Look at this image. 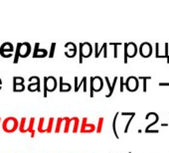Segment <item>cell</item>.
Listing matches in <instances>:
<instances>
[{"mask_svg":"<svg viewBox=\"0 0 169 153\" xmlns=\"http://www.w3.org/2000/svg\"><path fill=\"white\" fill-rule=\"evenodd\" d=\"M28 90H30V92H41V89H40V80L39 78L37 76L36 78V83L35 84H31L28 86Z\"/></svg>","mask_w":169,"mask_h":153,"instance_id":"7c38bea8","label":"cell"},{"mask_svg":"<svg viewBox=\"0 0 169 153\" xmlns=\"http://www.w3.org/2000/svg\"><path fill=\"white\" fill-rule=\"evenodd\" d=\"M125 153H131V152H125Z\"/></svg>","mask_w":169,"mask_h":153,"instance_id":"e575fe53","label":"cell"},{"mask_svg":"<svg viewBox=\"0 0 169 153\" xmlns=\"http://www.w3.org/2000/svg\"><path fill=\"white\" fill-rule=\"evenodd\" d=\"M62 121H64V118L60 117L57 119V125H56V129H55V132L56 133H59L60 130H61V124H62Z\"/></svg>","mask_w":169,"mask_h":153,"instance_id":"44dd1931","label":"cell"},{"mask_svg":"<svg viewBox=\"0 0 169 153\" xmlns=\"http://www.w3.org/2000/svg\"><path fill=\"white\" fill-rule=\"evenodd\" d=\"M91 45L88 42L80 44V64L83 63V58H89L91 55Z\"/></svg>","mask_w":169,"mask_h":153,"instance_id":"5b68a950","label":"cell"},{"mask_svg":"<svg viewBox=\"0 0 169 153\" xmlns=\"http://www.w3.org/2000/svg\"><path fill=\"white\" fill-rule=\"evenodd\" d=\"M96 130V125L94 123H87L86 128L84 130V133H91Z\"/></svg>","mask_w":169,"mask_h":153,"instance_id":"2e32d148","label":"cell"},{"mask_svg":"<svg viewBox=\"0 0 169 153\" xmlns=\"http://www.w3.org/2000/svg\"><path fill=\"white\" fill-rule=\"evenodd\" d=\"M104 87V82L101 76H93L91 78V92H90V97H94V93H99L102 90Z\"/></svg>","mask_w":169,"mask_h":153,"instance_id":"7a4b0ae2","label":"cell"},{"mask_svg":"<svg viewBox=\"0 0 169 153\" xmlns=\"http://www.w3.org/2000/svg\"><path fill=\"white\" fill-rule=\"evenodd\" d=\"M0 122H1V118H0Z\"/></svg>","mask_w":169,"mask_h":153,"instance_id":"d590c367","label":"cell"},{"mask_svg":"<svg viewBox=\"0 0 169 153\" xmlns=\"http://www.w3.org/2000/svg\"><path fill=\"white\" fill-rule=\"evenodd\" d=\"M39 44H36V47H35V52H34V55L33 57L34 58H44V57L47 56V51L42 49V50H39Z\"/></svg>","mask_w":169,"mask_h":153,"instance_id":"30bf717a","label":"cell"},{"mask_svg":"<svg viewBox=\"0 0 169 153\" xmlns=\"http://www.w3.org/2000/svg\"><path fill=\"white\" fill-rule=\"evenodd\" d=\"M65 121H66V125H65L64 132H65V133H67V132H69V127H70L71 118H69V117H65Z\"/></svg>","mask_w":169,"mask_h":153,"instance_id":"cb8c5ba5","label":"cell"},{"mask_svg":"<svg viewBox=\"0 0 169 153\" xmlns=\"http://www.w3.org/2000/svg\"><path fill=\"white\" fill-rule=\"evenodd\" d=\"M19 128V122L15 117H7L2 122V129L6 133H13Z\"/></svg>","mask_w":169,"mask_h":153,"instance_id":"6da1fadb","label":"cell"},{"mask_svg":"<svg viewBox=\"0 0 169 153\" xmlns=\"http://www.w3.org/2000/svg\"><path fill=\"white\" fill-rule=\"evenodd\" d=\"M137 53L136 45L130 42V43L124 44V64H127V58H134Z\"/></svg>","mask_w":169,"mask_h":153,"instance_id":"277c9868","label":"cell"},{"mask_svg":"<svg viewBox=\"0 0 169 153\" xmlns=\"http://www.w3.org/2000/svg\"><path fill=\"white\" fill-rule=\"evenodd\" d=\"M160 87H169V83H159Z\"/></svg>","mask_w":169,"mask_h":153,"instance_id":"d6a6232c","label":"cell"},{"mask_svg":"<svg viewBox=\"0 0 169 153\" xmlns=\"http://www.w3.org/2000/svg\"><path fill=\"white\" fill-rule=\"evenodd\" d=\"M81 86H84V92L87 93L88 92V87H87V76H84V78L82 79L81 83L78 84V86H77V87H75V92H79L80 87H81Z\"/></svg>","mask_w":169,"mask_h":153,"instance_id":"4fadbf2b","label":"cell"},{"mask_svg":"<svg viewBox=\"0 0 169 153\" xmlns=\"http://www.w3.org/2000/svg\"><path fill=\"white\" fill-rule=\"evenodd\" d=\"M124 86L128 92H130V93L135 92V90H138V87H139L138 78H135V76H129V78L127 80V82H125Z\"/></svg>","mask_w":169,"mask_h":153,"instance_id":"8992f818","label":"cell"},{"mask_svg":"<svg viewBox=\"0 0 169 153\" xmlns=\"http://www.w3.org/2000/svg\"><path fill=\"white\" fill-rule=\"evenodd\" d=\"M105 81L107 82V84H108V90H110V93H108V95H105V98H110L111 95H113L114 90L113 89V87H111V85L110 83V80H108V76H105Z\"/></svg>","mask_w":169,"mask_h":153,"instance_id":"e0dca14e","label":"cell"},{"mask_svg":"<svg viewBox=\"0 0 169 153\" xmlns=\"http://www.w3.org/2000/svg\"><path fill=\"white\" fill-rule=\"evenodd\" d=\"M57 87V81L54 76H46L44 78V98H47L48 92L52 93Z\"/></svg>","mask_w":169,"mask_h":153,"instance_id":"3957f363","label":"cell"},{"mask_svg":"<svg viewBox=\"0 0 169 153\" xmlns=\"http://www.w3.org/2000/svg\"><path fill=\"white\" fill-rule=\"evenodd\" d=\"M53 123H54V118H53V117H50V118H49V122H48V127H49V133L52 132Z\"/></svg>","mask_w":169,"mask_h":153,"instance_id":"83f0119b","label":"cell"},{"mask_svg":"<svg viewBox=\"0 0 169 153\" xmlns=\"http://www.w3.org/2000/svg\"><path fill=\"white\" fill-rule=\"evenodd\" d=\"M70 46H71V51L70 52H67L65 54L66 56L68 57V58H72V57H75V55L77 54V47H76V45L74 44V43H71L70 42Z\"/></svg>","mask_w":169,"mask_h":153,"instance_id":"5bb4252c","label":"cell"},{"mask_svg":"<svg viewBox=\"0 0 169 153\" xmlns=\"http://www.w3.org/2000/svg\"><path fill=\"white\" fill-rule=\"evenodd\" d=\"M1 84H2V82H1V80H0V86H1Z\"/></svg>","mask_w":169,"mask_h":153,"instance_id":"836d02e7","label":"cell"},{"mask_svg":"<svg viewBox=\"0 0 169 153\" xmlns=\"http://www.w3.org/2000/svg\"><path fill=\"white\" fill-rule=\"evenodd\" d=\"M139 79H140V80H143V92H146V81L147 80H150V79H151V76H139V78H138V80H139Z\"/></svg>","mask_w":169,"mask_h":153,"instance_id":"ffe728a7","label":"cell"},{"mask_svg":"<svg viewBox=\"0 0 169 153\" xmlns=\"http://www.w3.org/2000/svg\"><path fill=\"white\" fill-rule=\"evenodd\" d=\"M124 78H122V76H120V92H124Z\"/></svg>","mask_w":169,"mask_h":153,"instance_id":"4dcf8cb0","label":"cell"},{"mask_svg":"<svg viewBox=\"0 0 169 153\" xmlns=\"http://www.w3.org/2000/svg\"><path fill=\"white\" fill-rule=\"evenodd\" d=\"M145 133H159V130H147V131H145Z\"/></svg>","mask_w":169,"mask_h":153,"instance_id":"1f68e13d","label":"cell"},{"mask_svg":"<svg viewBox=\"0 0 169 153\" xmlns=\"http://www.w3.org/2000/svg\"><path fill=\"white\" fill-rule=\"evenodd\" d=\"M139 53L143 58H148V57H150V55L152 54V47H151V45L149 43H147V42L142 43L140 45Z\"/></svg>","mask_w":169,"mask_h":153,"instance_id":"52a82bcc","label":"cell"},{"mask_svg":"<svg viewBox=\"0 0 169 153\" xmlns=\"http://www.w3.org/2000/svg\"><path fill=\"white\" fill-rule=\"evenodd\" d=\"M165 58L167 59V63L169 64V56H168V44H165Z\"/></svg>","mask_w":169,"mask_h":153,"instance_id":"f546056e","label":"cell"},{"mask_svg":"<svg viewBox=\"0 0 169 153\" xmlns=\"http://www.w3.org/2000/svg\"><path fill=\"white\" fill-rule=\"evenodd\" d=\"M55 46H56V44H55V43L52 44V47H51V51H50V55H49L50 58H53V56H54V51H55Z\"/></svg>","mask_w":169,"mask_h":153,"instance_id":"f1b7e54d","label":"cell"},{"mask_svg":"<svg viewBox=\"0 0 169 153\" xmlns=\"http://www.w3.org/2000/svg\"><path fill=\"white\" fill-rule=\"evenodd\" d=\"M25 90L24 85H18V86H14L13 90L14 92H23Z\"/></svg>","mask_w":169,"mask_h":153,"instance_id":"484cf974","label":"cell"},{"mask_svg":"<svg viewBox=\"0 0 169 153\" xmlns=\"http://www.w3.org/2000/svg\"><path fill=\"white\" fill-rule=\"evenodd\" d=\"M104 50H107V44H105V43L102 44V49H99V50H97V49H96V54H94V56H96V58H99V54H101L102 51H104Z\"/></svg>","mask_w":169,"mask_h":153,"instance_id":"d4e9b609","label":"cell"},{"mask_svg":"<svg viewBox=\"0 0 169 153\" xmlns=\"http://www.w3.org/2000/svg\"><path fill=\"white\" fill-rule=\"evenodd\" d=\"M34 122H35V117H31L30 118V121H29V126L25 127L22 131H20L21 133H27V132H30L31 133V137H34L35 136V130H34Z\"/></svg>","mask_w":169,"mask_h":153,"instance_id":"9c48e42d","label":"cell"},{"mask_svg":"<svg viewBox=\"0 0 169 153\" xmlns=\"http://www.w3.org/2000/svg\"><path fill=\"white\" fill-rule=\"evenodd\" d=\"M87 117H84L82 120V126H81V133H84V130L86 128V125H87Z\"/></svg>","mask_w":169,"mask_h":153,"instance_id":"4316f807","label":"cell"},{"mask_svg":"<svg viewBox=\"0 0 169 153\" xmlns=\"http://www.w3.org/2000/svg\"><path fill=\"white\" fill-rule=\"evenodd\" d=\"M72 120L75 122V124H74V128H73V132L74 133H76L77 131H78V127H79V123H80V119L78 117H73V118H71Z\"/></svg>","mask_w":169,"mask_h":153,"instance_id":"d6986e66","label":"cell"},{"mask_svg":"<svg viewBox=\"0 0 169 153\" xmlns=\"http://www.w3.org/2000/svg\"><path fill=\"white\" fill-rule=\"evenodd\" d=\"M23 83H24V79L23 78H18V76H15V78H14V86L23 85Z\"/></svg>","mask_w":169,"mask_h":153,"instance_id":"603a6c76","label":"cell"},{"mask_svg":"<svg viewBox=\"0 0 169 153\" xmlns=\"http://www.w3.org/2000/svg\"><path fill=\"white\" fill-rule=\"evenodd\" d=\"M119 112H116V117H113V134H114V136L117 138V139L119 138V134H117V131H116V118H117V117H119Z\"/></svg>","mask_w":169,"mask_h":153,"instance_id":"9a60e30c","label":"cell"},{"mask_svg":"<svg viewBox=\"0 0 169 153\" xmlns=\"http://www.w3.org/2000/svg\"><path fill=\"white\" fill-rule=\"evenodd\" d=\"M72 89L71 85L68 84V83H63V78L61 76L60 78V92L61 93H67V92H70Z\"/></svg>","mask_w":169,"mask_h":153,"instance_id":"8fae6325","label":"cell"},{"mask_svg":"<svg viewBox=\"0 0 169 153\" xmlns=\"http://www.w3.org/2000/svg\"><path fill=\"white\" fill-rule=\"evenodd\" d=\"M135 114L136 113L134 112L132 115H131V117H129V119H128V121H127V125H125V128H124V133H127V131H128V127H129V125H130V123L132 122V120H133V118H134V117H135Z\"/></svg>","mask_w":169,"mask_h":153,"instance_id":"7402d4cb","label":"cell"},{"mask_svg":"<svg viewBox=\"0 0 169 153\" xmlns=\"http://www.w3.org/2000/svg\"><path fill=\"white\" fill-rule=\"evenodd\" d=\"M104 121H105V118L104 117H99V123H98V126H97V132H98V133H101L102 132V125H104Z\"/></svg>","mask_w":169,"mask_h":153,"instance_id":"ac0fdd59","label":"cell"},{"mask_svg":"<svg viewBox=\"0 0 169 153\" xmlns=\"http://www.w3.org/2000/svg\"><path fill=\"white\" fill-rule=\"evenodd\" d=\"M31 52V47L30 44L28 43H23L20 46V57L21 58H26L29 56V54Z\"/></svg>","mask_w":169,"mask_h":153,"instance_id":"ba28073f","label":"cell"}]
</instances>
